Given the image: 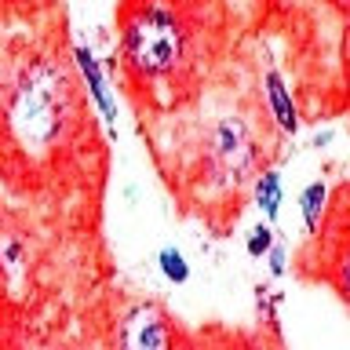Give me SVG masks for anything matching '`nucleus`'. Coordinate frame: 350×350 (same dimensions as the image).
<instances>
[{"instance_id": "6e6552de", "label": "nucleus", "mask_w": 350, "mask_h": 350, "mask_svg": "<svg viewBox=\"0 0 350 350\" xmlns=\"http://www.w3.org/2000/svg\"><path fill=\"white\" fill-rule=\"evenodd\" d=\"M161 270H164V278L175 281V284H183L186 278H190V262H186V256L179 248H164L161 252Z\"/></svg>"}, {"instance_id": "20e7f679", "label": "nucleus", "mask_w": 350, "mask_h": 350, "mask_svg": "<svg viewBox=\"0 0 350 350\" xmlns=\"http://www.w3.org/2000/svg\"><path fill=\"white\" fill-rule=\"evenodd\" d=\"M77 66H81V73H84L88 88H92V98L98 103V109H103V113H106V120L113 124V120H117V113H113V103H109V92H106V81H103V70H98L95 55L88 51V48H77Z\"/></svg>"}, {"instance_id": "7ed1b4c3", "label": "nucleus", "mask_w": 350, "mask_h": 350, "mask_svg": "<svg viewBox=\"0 0 350 350\" xmlns=\"http://www.w3.org/2000/svg\"><path fill=\"white\" fill-rule=\"evenodd\" d=\"M120 350H168V325L157 306H135L120 325Z\"/></svg>"}, {"instance_id": "f257e3e1", "label": "nucleus", "mask_w": 350, "mask_h": 350, "mask_svg": "<svg viewBox=\"0 0 350 350\" xmlns=\"http://www.w3.org/2000/svg\"><path fill=\"white\" fill-rule=\"evenodd\" d=\"M66 77L51 66H37L22 77L8 109V124L18 146L44 153L59 142L66 128Z\"/></svg>"}, {"instance_id": "f03ea898", "label": "nucleus", "mask_w": 350, "mask_h": 350, "mask_svg": "<svg viewBox=\"0 0 350 350\" xmlns=\"http://www.w3.org/2000/svg\"><path fill=\"white\" fill-rule=\"evenodd\" d=\"M124 59L139 77H164L186 59V29L164 4L139 8L124 26Z\"/></svg>"}, {"instance_id": "423d86ee", "label": "nucleus", "mask_w": 350, "mask_h": 350, "mask_svg": "<svg viewBox=\"0 0 350 350\" xmlns=\"http://www.w3.org/2000/svg\"><path fill=\"white\" fill-rule=\"evenodd\" d=\"M256 204L267 212V219H278V208H281V175L278 172H262L256 179Z\"/></svg>"}, {"instance_id": "9d476101", "label": "nucleus", "mask_w": 350, "mask_h": 350, "mask_svg": "<svg viewBox=\"0 0 350 350\" xmlns=\"http://www.w3.org/2000/svg\"><path fill=\"white\" fill-rule=\"evenodd\" d=\"M339 288H343V295L350 299V248L343 252V259H339Z\"/></svg>"}, {"instance_id": "9b49d317", "label": "nucleus", "mask_w": 350, "mask_h": 350, "mask_svg": "<svg viewBox=\"0 0 350 350\" xmlns=\"http://www.w3.org/2000/svg\"><path fill=\"white\" fill-rule=\"evenodd\" d=\"M270 270H273V273H284V248H281V245L270 248Z\"/></svg>"}, {"instance_id": "0eeeda50", "label": "nucleus", "mask_w": 350, "mask_h": 350, "mask_svg": "<svg viewBox=\"0 0 350 350\" xmlns=\"http://www.w3.org/2000/svg\"><path fill=\"white\" fill-rule=\"evenodd\" d=\"M299 201H303V223H306V230L314 234V230L321 226V212H325V201H328V186H325V183H310V186L303 190Z\"/></svg>"}, {"instance_id": "f8f14e48", "label": "nucleus", "mask_w": 350, "mask_h": 350, "mask_svg": "<svg viewBox=\"0 0 350 350\" xmlns=\"http://www.w3.org/2000/svg\"><path fill=\"white\" fill-rule=\"evenodd\" d=\"M347 84H350V33H347Z\"/></svg>"}, {"instance_id": "1a4fd4ad", "label": "nucleus", "mask_w": 350, "mask_h": 350, "mask_svg": "<svg viewBox=\"0 0 350 350\" xmlns=\"http://www.w3.org/2000/svg\"><path fill=\"white\" fill-rule=\"evenodd\" d=\"M270 248H273V230H270L267 223L252 226V230H248V256L259 259V256H267Z\"/></svg>"}, {"instance_id": "39448f33", "label": "nucleus", "mask_w": 350, "mask_h": 350, "mask_svg": "<svg viewBox=\"0 0 350 350\" xmlns=\"http://www.w3.org/2000/svg\"><path fill=\"white\" fill-rule=\"evenodd\" d=\"M267 98H270V109L278 117V124L284 131H299V113H295V103L288 95V88L278 73H267Z\"/></svg>"}]
</instances>
